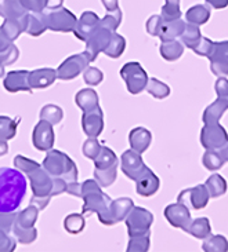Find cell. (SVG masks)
I'll return each mask as SVG.
<instances>
[{"mask_svg": "<svg viewBox=\"0 0 228 252\" xmlns=\"http://www.w3.org/2000/svg\"><path fill=\"white\" fill-rule=\"evenodd\" d=\"M27 193V179L18 168H0V212H13Z\"/></svg>", "mask_w": 228, "mask_h": 252, "instance_id": "cell-1", "label": "cell"}, {"mask_svg": "<svg viewBox=\"0 0 228 252\" xmlns=\"http://www.w3.org/2000/svg\"><path fill=\"white\" fill-rule=\"evenodd\" d=\"M14 165L15 168L22 171L24 174H27L29 181H31V186H32V191H34L35 198H51V190H53V177L48 174L47 171L44 170V167L36 163L31 158L27 157L15 156L14 158Z\"/></svg>", "mask_w": 228, "mask_h": 252, "instance_id": "cell-2", "label": "cell"}, {"mask_svg": "<svg viewBox=\"0 0 228 252\" xmlns=\"http://www.w3.org/2000/svg\"><path fill=\"white\" fill-rule=\"evenodd\" d=\"M82 198L84 201L82 208L83 214L96 212L100 220L107 215L112 203V198L101 190V186L98 185L96 179H87L83 182Z\"/></svg>", "mask_w": 228, "mask_h": 252, "instance_id": "cell-3", "label": "cell"}, {"mask_svg": "<svg viewBox=\"0 0 228 252\" xmlns=\"http://www.w3.org/2000/svg\"><path fill=\"white\" fill-rule=\"evenodd\" d=\"M43 167L53 178H62L68 184L77 182V167L72 158L60 150H48L43 160Z\"/></svg>", "mask_w": 228, "mask_h": 252, "instance_id": "cell-4", "label": "cell"}, {"mask_svg": "<svg viewBox=\"0 0 228 252\" xmlns=\"http://www.w3.org/2000/svg\"><path fill=\"white\" fill-rule=\"evenodd\" d=\"M39 210L35 205H29L24 211L17 214L14 222L13 233L21 244H31L38 237V230L35 229V222L38 219Z\"/></svg>", "mask_w": 228, "mask_h": 252, "instance_id": "cell-5", "label": "cell"}, {"mask_svg": "<svg viewBox=\"0 0 228 252\" xmlns=\"http://www.w3.org/2000/svg\"><path fill=\"white\" fill-rule=\"evenodd\" d=\"M47 28L54 32L68 33L74 32L76 27L77 18L74 13H71L65 7H57V8H46L44 11Z\"/></svg>", "mask_w": 228, "mask_h": 252, "instance_id": "cell-6", "label": "cell"}, {"mask_svg": "<svg viewBox=\"0 0 228 252\" xmlns=\"http://www.w3.org/2000/svg\"><path fill=\"white\" fill-rule=\"evenodd\" d=\"M120 76L126 83L127 91L133 95H137L141 91H144L150 80L144 68L136 61L124 63L120 69Z\"/></svg>", "mask_w": 228, "mask_h": 252, "instance_id": "cell-7", "label": "cell"}, {"mask_svg": "<svg viewBox=\"0 0 228 252\" xmlns=\"http://www.w3.org/2000/svg\"><path fill=\"white\" fill-rule=\"evenodd\" d=\"M124 222H126V226H127L129 237L140 236V234H145V233L151 232L153 215L148 210L134 205L130 214L127 215V218L124 219Z\"/></svg>", "mask_w": 228, "mask_h": 252, "instance_id": "cell-8", "label": "cell"}, {"mask_svg": "<svg viewBox=\"0 0 228 252\" xmlns=\"http://www.w3.org/2000/svg\"><path fill=\"white\" fill-rule=\"evenodd\" d=\"M89 55L86 53H80V54L71 55L69 58H67L65 61L62 62L61 65L57 69V77L60 80H72L77 76L80 75L82 72H84V69L89 66L90 63Z\"/></svg>", "mask_w": 228, "mask_h": 252, "instance_id": "cell-9", "label": "cell"}, {"mask_svg": "<svg viewBox=\"0 0 228 252\" xmlns=\"http://www.w3.org/2000/svg\"><path fill=\"white\" fill-rule=\"evenodd\" d=\"M227 142V131L220 123L205 124L200 131V143L206 150H220Z\"/></svg>", "mask_w": 228, "mask_h": 252, "instance_id": "cell-10", "label": "cell"}, {"mask_svg": "<svg viewBox=\"0 0 228 252\" xmlns=\"http://www.w3.org/2000/svg\"><path fill=\"white\" fill-rule=\"evenodd\" d=\"M210 194L207 191L205 185H196L193 188H188L180 191L177 201L187 205L191 210H202L209 203Z\"/></svg>", "mask_w": 228, "mask_h": 252, "instance_id": "cell-11", "label": "cell"}, {"mask_svg": "<svg viewBox=\"0 0 228 252\" xmlns=\"http://www.w3.org/2000/svg\"><path fill=\"white\" fill-rule=\"evenodd\" d=\"M120 168L123 171L126 177L136 181L148 170V167L145 165L144 160L141 157V153H138L136 150H126L122 157H120Z\"/></svg>", "mask_w": 228, "mask_h": 252, "instance_id": "cell-12", "label": "cell"}, {"mask_svg": "<svg viewBox=\"0 0 228 252\" xmlns=\"http://www.w3.org/2000/svg\"><path fill=\"white\" fill-rule=\"evenodd\" d=\"M133 207H134V203L130 197H120L116 198V200H112L107 215L100 222L105 226L116 225V223L127 218V215L130 214Z\"/></svg>", "mask_w": 228, "mask_h": 252, "instance_id": "cell-13", "label": "cell"}, {"mask_svg": "<svg viewBox=\"0 0 228 252\" xmlns=\"http://www.w3.org/2000/svg\"><path fill=\"white\" fill-rule=\"evenodd\" d=\"M114 33L115 32L104 28L100 24L96 31L90 34V37L86 41V50H84V53L89 55L90 61L93 62L98 57L100 53H103L105 47L108 46V43L111 41V37H112Z\"/></svg>", "mask_w": 228, "mask_h": 252, "instance_id": "cell-14", "label": "cell"}, {"mask_svg": "<svg viewBox=\"0 0 228 252\" xmlns=\"http://www.w3.org/2000/svg\"><path fill=\"white\" fill-rule=\"evenodd\" d=\"M207 58L213 75L219 77L228 76V40L214 41L213 50Z\"/></svg>", "mask_w": 228, "mask_h": 252, "instance_id": "cell-15", "label": "cell"}, {"mask_svg": "<svg viewBox=\"0 0 228 252\" xmlns=\"http://www.w3.org/2000/svg\"><path fill=\"white\" fill-rule=\"evenodd\" d=\"M165 218L167 219V222L173 226L187 232L188 227L192 222L191 218V212L190 208L187 205L181 204V203H174V204H169L165 208Z\"/></svg>", "mask_w": 228, "mask_h": 252, "instance_id": "cell-16", "label": "cell"}, {"mask_svg": "<svg viewBox=\"0 0 228 252\" xmlns=\"http://www.w3.org/2000/svg\"><path fill=\"white\" fill-rule=\"evenodd\" d=\"M32 143L38 150L48 152L54 146V129L53 124L46 120H40L35 126L34 134H32Z\"/></svg>", "mask_w": 228, "mask_h": 252, "instance_id": "cell-17", "label": "cell"}, {"mask_svg": "<svg viewBox=\"0 0 228 252\" xmlns=\"http://www.w3.org/2000/svg\"><path fill=\"white\" fill-rule=\"evenodd\" d=\"M29 11L21 4L20 0H0V17L4 20H11L20 22L27 31Z\"/></svg>", "mask_w": 228, "mask_h": 252, "instance_id": "cell-18", "label": "cell"}, {"mask_svg": "<svg viewBox=\"0 0 228 252\" xmlns=\"http://www.w3.org/2000/svg\"><path fill=\"white\" fill-rule=\"evenodd\" d=\"M82 128L89 138H97L104 129V113L100 106L83 112Z\"/></svg>", "mask_w": 228, "mask_h": 252, "instance_id": "cell-19", "label": "cell"}, {"mask_svg": "<svg viewBox=\"0 0 228 252\" xmlns=\"http://www.w3.org/2000/svg\"><path fill=\"white\" fill-rule=\"evenodd\" d=\"M100 21H101V18L96 13H93V11H84L80 15V18L77 20V22H76L74 34H75L79 40L87 41L90 34L93 33L97 28H98V25H100Z\"/></svg>", "mask_w": 228, "mask_h": 252, "instance_id": "cell-20", "label": "cell"}, {"mask_svg": "<svg viewBox=\"0 0 228 252\" xmlns=\"http://www.w3.org/2000/svg\"><path fill=\"white\" fill-rule=\"evenodd\" d=\"M3 86L8 93H20V91L32 93V89L29 86V70L8 72L4 77Z\"/></svg>", "mask_w": 228, "mask_h": 252, "instance_id": "cell-21", "label": "cell"}, {"mask_svg": "<svg viewBox=\"0 0 228 252\" xmlns=\"http://www.w3.org/2000/svg\"><path fill=\"white\" fill-rule=\"evenodd\" d=\"M159 186H160V181L153 174V171L151 168H148L141 177L136 179V190L143 197L153 196L159 190Z\"/></svg>", "mask_w": 228, "mask_h": 252, "instance_id": "cell-22", "label": "cell"}, {"mask_svg": "<svg viewBox=\"0 0 228 252\" xmlns=\"http://www.w3.org/2000/svg\"><path fill=\"white\" fill-rule=\"evenodd\" d=\"M57 70L51 68H41L29 72V86L31 89H47L55 82Z\"/></svg>", "mask_w": 228, "mask_h": 252, "instance_id": "cell-23", "label": "cell"}, {"mask_svg": "<svg viewBox=\"0 0 228 252\" xmlns=\"http://www.w3.org/2000/svg\"><path fill=\"white\" fill-rule=\"evenodd\" d=\"M152 134L144 127H136L130 131L129 134V143L133 150L138 153H144L145 150L151 146Z\"/></svg>", "mask_w": 228, "mask_h": 252, "instance_id": "cell-24", "label": "cell"}, {"mask_svg": "<svg viewBox=\"0 0 228 252\" xmlns=\"http://www.w3.org/2000/svg\"><path fill=\"white\" fill-rule=\"evenodd\" d=\"M187 24L184 20H174V21H162V25L159 29L158 37L160 41L174 40V39H180V36L183 34L184 29H186Z\"/></svg>", "mask_w": 228, "mask_h": 252, "instance_id": "cell-25", "label": "cell"}, {"mask_svg": "<svg viewBox=\"0 0 228 252\" xmlns=\"http://www.w3.org/2000/svg\"><path fill=\"white\" fill-rule=\"evenodd\" d=\"M184 50H186L184 43L179 39H174V40L162 41L160 47H159V53L163 60L173 62L181 58V55L184 54Z\"/></svg>", "mask_w": 228, "mask_h": 252, "instance_id": "cell-26", "label": "cell"}, {"mask_svg": "<svg viewBox=\"0 0 228 252\" xmlns=\"http://www.w3.org/2000/svg\"><path fill=\"white\" fill-rule=\"evenodd\" d=\"M228 110V102H226L224 99L217 98L213 103H210L206 109L203 110L202 115V120L205 124H214L219 123L223 115Z\"/></svg>", "mask_w": 228, "mask_h": 252, "instance_id": "cell-27", "label": "cell"}, {"mask_svg": "<svg viewBox=\"0 0 228 252\" xmlns=\"http://www.w3.org/2000/svg\"><path fill=\"white\" fill-rule=\"evenodd\" d=\"M75 102L83 112H87L98 106V95L94 90L83 89L76 94Z\"/></svg>", "mask_w": 228, "mask_h": 252, "instance_id": "cell-28", "label": "cell"}, {"mask_svg": "<svg viewBox=\"0 0 228 252\" xmlns=\"http://www.w3.org/2000/svg\"><path fill=\"white\" fill-rule=\"evenodd\" d=\"M205 186H206L207 191H209V194H210V197L212 198H217L221 197V196H224L228 189L227 181L221 177L220 174H213V175H210V177L206 179Z\"/></svg>", "mask_w": 228, "mask_h": 252, "instance_id": "cell-29", "label": "cell"}, {"mask_svg": "<svg viewBox=\"0 0 228 252\" xmlns=\"http://www.w3.org/2000/svg\"><path fill=\"white\" fill-rule=\"evenodd\" d=\"M47 22H46V17L44 13H31L29 14V21H28L27 32L28 34L38 37L41 33H44L47 31Z\"/></svg>", "mask_w": 228, "mask_h": 252, "instance_id": "cell-30", "label": "cell"}, {"mask_svg": "<svg viewBox=\"0 0 228 252\" xmlns=\"http://www.w3.org/2000/svg\"><path fill=\"white\" fill-rule=\"evenodd\" d=\"M187 233H190L192 237L199 240L207 239L212 234V226L210 220L207 218H196L191 222Z\"/></svg>", "mask_w": 228, "mask_h": 252, "instance_id": "cell-31", "label": "cell"}, {"mask_svg": "<svg viewBox=\"0 0 228 252\" xmlns=\"http://www.w3.org/2000/svg\"><path fill=\"white\" fill-rule=\"evenodd\" d=\"M210 18V10L203 4H196V6L191 7L186 13V20L190 24H195V25H203L206 24Z\"/></svg>", "mask_w": 228, "mask_h": 252, "instance_id": "cell-32", "label": "cell"}, {"mask_svg": "<svg viewBox=\"0 0 228 252\" xmlns=\"http://www.w3.org/2000/svg\"><path fill=\"white\" fill-rule=\"evenodd\" d=\"M124 48H126V40H124V37L122 34H117L116 32L112 34V37H111V41L108 43V46L105 47L103 53L107 57H110V58H114V60H116L119 58L120 55L124 53Z\"/></svg>", "mask_w": 228, "mask_h": 252, "instance_id": "cell-33", "label": "cell"}, {"mask_svg": "<svg viewBox=\"0 0 228 252\" xmlns=\"http://www.w3.org/2000/svg\"><path fill=\"white\" fill-rule=\"evenodd\" d=\"M202 250L205 252H227L228 251V240L221 234L209 236L205 239L202 244Z\"/></svg>", "mask_w": 228, "mask_h": 252, "instance_id": "cell-34", "label": "cell"}, {"mask_svg": "<svg viewBox=\"0 0 228 252\" xmlns=\"http://www.w3.org/2000/svg\"><path fill=\"white\" fill-rule=\"evenodd\" d=\"M200 39H202V34H200L199 27L195 25V24H190V22L187 24L184 32L180 36V40L184 43V46L191 48V50L199 43Z\"/></svg>", "mask_w": 228, "mask_h": 252, "instance_id": "cell-35", "label": "cell"}, {"mask_svg": "<svg viewBox=\"0 0 228 252\" xmlns=\"http://www.w3.org/2000/svg\"><path fill=\"white\" fill-rule=\"evenodd\" d=\"M117 177V164L112 165L110 168H96L94 170V178L101 188H108L116 181Z\"/></svg>", "mask_w": 228, "mask_h": 252, "instance_id": "cell-36", "label": "cell"}, {"mask_svg": "<svg viewBox=\"0 0 228 252\" xmlns=\"http://www.w3.org/2000/svg\"><path fill=\"white\" fill-rule=\"evenodd\" d=\"M117 164V157L115 152L108 148V146H103L98 156L94 158V167L96 168H110L112 165Z\"/></svg>", "mask_w": 228, "mask_h": 252, "instance_id": "cell-37", "label": "cell"}, {"mask_svg": "<svg viewBox=\"0 0 228 252\" xmlns=\"http://www.w3.org/2000/svg\"><path fill=\"white\" fill-rule=\"evenodd\" d=\"M147 91L156 99H165L170 95V87L166 83L160 82L156 77H151L147 84Z\"/></svg>", "mask_w": 228, "mask_h": 252, "instance_id": "cell-38", "label": "cell"}, {"mask_svg": "<svg viewBox=\"0 0 228 252\" xmlns=\"http://www.w3.org/2000/svg\"><path fill=\"white\" fill-rule=\"evenodd\" d=\"M151 246V232L133 236L129 239L127 244V252H147Z\"/></svg>", "mask_w": 228, "mask_h": 252, "instance_id": "cell-39", "label": "cell"}, {"mask_svg": "<svg viewBox=\"0 0 228 252\" xmlns=\"http://www.w3.org/2000/svg\"><path fill=\"white\" fill-rule=\"evenodd\" d=\"M224 158L221 157L219 150H206L202 156V164L209 171H219L224 165Z\"/></svg>", "mask_w": 228, "mask_h": 252, "instance_id": "cell-40", "label": "cell"}, {"mask_svg": "<svg viewBox=\"0 0 228 252\" xmlns=\"http://www.w3.org/2000/svg\"><path fill=\"white\" fill-rule=\"evenodd\" d=\"M18 119H11L7 116H0V139H13L17 134Z\"/></svg>", "mask_w": 228, "mask_h": 252, "instance_id": "cell-41", "label": "cell"}, {"mask_svg": "<svg viewBox=\"0 0 228 252\" xmlns=\"http://www.w3.org/2000/svg\"><path fill=\"white\" fill-rule=\"evenodd\" d=\"M64 117V112L60 106L48 103L46 106H43L40 110V120H46L48 123H51L53 126L58 124Z\"/></svg>", "mask_w": 228, "mask_h": 252, "instance_id": "cell-42", "label": "cell"}, {"mask_svg": "<svg viewBox=\"0 0 228 252\" xmlns=\"http://www.w3.org/2000/svg\"><path fill=\"white\" fill-rule=\"evenodd\" d=\"M160 17L163 21H174L181 18L180 0H165V4L162 6Z\"/></svg>", "mask_w": 228, "mask_h": 252, "instance_id": "cell-43", "label": "cell"}, {"mask_svg": "<svg viewBox=\"0 0 228 252\" xmlns=\"http://www.w3.org/2000/svg\"><path fill=\"white\" fill-rule=\"evenodd\" d=\"M84 226H86V222H84V217L82 214H71L64 220V227L71 234L80 233L84 229Z\"/></svg>", "mask_w": 228, "mask_h": 252, "instance_id": "cell-44", "label": "cell"}, {"mask_svg": "<svg viewBox=\"0 0 228 252\" xmlns=\"http://www.w3.org/2000/svg\"><path fill=\"white\" fill-rule=\"evenodd\" d=\"M120 22H122V11H120V8H116L114 11H107V15L100 21V24L104 28L110 29L112 32H116Z\"/></svg>", "mask_w": 228, "mask_h": 252, "instance_id": "cell-45", "label": "cell"}, {"mask_svg": "<svg viewBox=\"0 0 228 252\" xmlns=\"http://www.w3.org/2000/svg\"><path fill=\"white\" fill-rule=\"evenodd\" d=\"M3 31L6 32V34L11 39V41H14L15 39H18L20 37V34L22 32H25V28L21 25L20 22H15V21H11V20H4L3 22Z\"/></svg>", "mask_w": 228, "mask_h": 252, "instance_id": "cell-46", "label": "cell"}, {"mask_svg": "<svg viewBox=\"0 0 228 252\" xmlns=\"http://www.w3.org/2000/svg\"><path fill=\"white\" fill-rule=\"evenodd\" d=\"M83 79H84V83L89 86H98L103 82L104 75L103 72L96 66H87L83 72Z\"/></svg>", "mask_w": 228, "mask_h": 252, "instance_id": "cell-47", "label": "cell"}, {"mask_svg": "<svg viewBox=\"0 0 228 252\" xmlns=\"http://www.w3.org/2000/svg\"><path fill=\"white\" fill-rule=\"evenodd\" d=\"M101 145L98 142V139L97 138H89L87 141H84L83 143V148L82 152L84 156L90 158V160H94L97 156H98V153H100V150H101Z\"/></svg>", "mask_w": 228, "mask_h": 252, "instance_id": "cell-48", "label": "cell"}, {"mask_svg": "<svg viewBox=\"0 0 228 252\" xmlns=\"http://www.w3.org/2000/svg\"><path fill=\"white\" fill-rule=\"evenodd\" d=\"M214 41L210 40L209 37H202L200 41L192 48V51L196 55H200V57H209L212 50H213Z\"/></svg>", "mask_w": 228, "mask_h": 252, "instance_id": "cell-49", "label": "cell"}, {"mask_svg": "<svg viewBox=\"0 0 228 252\" xmlns=\"http://www.w3.org/2000/svg\"><path fill=\"white\" fill-rule=\"evenodd\" d=\"M20 1L29 13H43L47 8L48 3V0H20Z\"/></svg>", "mask_w": 228, "mask_h": 252, "instance_id": "cell-50", "label": "cell"}, {"mask_svg": "<svg viewBox=\"0 0 228 252\" xmlns=\"http://www.w3.org/2000/svg\"><path fill=\"white\" fill-rule=\"evenodd\" d=\"M17 218L15 212H0V229L4 232L10 233L13 229L14 222Z\"/></svg>", "mask_w": 228, "mask_h": 252, "instance_id": "cell-51", "label": "cell"}, {"mask_svg": "<svg viewBox=\"0 0 228 252\" xmlns=\"http://www.w3.org/2000/svg\"><path fill=\"white\" fill-rule=\"evenodd\" d=\"M15 240L8 236V233L0 229V252H11L15 250Z\"/></svg>", "mask_w": 228, "mask_h": 252, "instance_id": "cell-52", "label": "cell"}, {"mask_svg": "<svg viewBox=\"0 0 228 252\" xmlns=\"http://www.w3.org/2000/svg\"><path fill=\"white\" fill-rule=\"evenodd\" d=\"M162 17L160 15H151L148 21H147V33L151 34V36H158L159 29H160V25H162Z\"/></svg>", "mask_w": 228, "mask_h": 252, "instance_id": "cell-53", "label": "cell"}, {"mask_svg": "<svg viewBox=\"0 0 228 252\" xmlns=\"http://www.w3.org/2000/svg\"><path fill=\"white\" fill-rule=\"evenodd\" d=\"M214 90H216L217 98H221L226 102H228V79L219 77L216 84H214Z\"/></svg>", "mask_w": 228, "mask_h": 252, "instance_id": "cell-54", "label": "cell"}, {"mask_svg": "<svg viewBox=\"0 0 228 252\" xmlns=\"http://www.w3.org/2000/svg\"><path fill=\"white\" fill-rule=\"evenodd\" d=\"M68 188V182L62 178H53V190H51V197L58 196L61 193H65Z\"/></svg>", "mask_w": 228, "mask_h": 252, "instance_id": "cell-55", "label": "cell"}, {"mask_svg": "<svg viewBox=\"0 0 228 252\" xmlns=\"http://www.w3.org/2000/svg\"><path fill=\"white\" fill-rule=\"evenodd\" d=\"M13 44L11 39L6 34V32L3 31V28L0 27V51H4L7 48Z\"/></svg>", "mask_w": 228, "mask_h": 252, "instance_id": "cell-56", "label": "cell"}, {"mask_svg": "<svg viewBox=\"0 0 228 252\" xmlns=\"http://www.w3.org/2000/svg\"><path fill=\"white\" fill-rule=\"evenodd\" d=\"M67 193L72 194V196H76V197L82 198V184H77V182H72V184H68V188H67Z\"/></svg>", "mask_w": 228, "mask_h": 252, "instance_id": "cell-57", "label": "cell"}, {"mask_svg": "<svg viewBox=\"0 0 228 252\" xmlns=\"http://www.w3.org/2000/svg\"><path fill=\"white\" fill-rule=\"evenodd\" d=\"M206 3L213 8H217V10L226 8L228 6V0H206Z\"/></svg>", "mask_w": 228, "mask_h": 252, "instance_id": "cell-58", "label": "cell"}, {"mask_svg": "<svg viewBox=\"0 0 228 252\" xmlns=\"http://www.w3.org/2000/svg\"><path fill=\"white\" fill-rule=\"evenodd\" d=\"M107 11H114L119 8V0H101Z\"/></svg>", "mask_w": 228, "mask_h": 252, "instance_id": "cell-59", "label": "cell"}, {"mask_svg": "<svg viewBox=\"0 0 228 252\" xmlns=\"http://www.w3.org/2000/svg\"><path fill=\"white\" fill-rule=\"evenodd\" d=\"M7 152H8V145H7V141H4V139H0V157L4 156Z\"/></svg>", "mask_w": 228, "mask_h": 252, "instance_id": "cell-60", "label": "cell"}, {"mask_svg": "<svg viewBox=\"0 0 228 252\" xmlns=\"http://www.w3.org/2000/svg\"><path fill=\"white\" fill-rule=\"evenodd\" d=\"M64 0H48L47 8H57V7H61Z\"/></svg>", "mask_w": 228, "mask_h": 252, "instance_id": "cell-61", "label": "cell"}, {"mask_svg": "<svg viewBox=\"0 0 228 252\" xmlns=\"http://www.w3.org/2000/svg\"><path fill=\"white\" fill-rule=\"evenodd\" d=\"M219 152H220L221 157L224 158V161H228V142L226 143V146H223Z\"/></svg>", "mask_w": 228, "mask_h": 252, "instance_id": "cell-62", "label": "cell"}, {"mask_svg": "<svg viewBox=\"0 0 228 252\" xmlns=\"http://www.w3.org/2000/svg\"><path fill=\"white\" fill-rule=\"evenodd\" d=\"M4 68H6V63L3 62V60L0 58V77L4 76Z\"/></svg>", "mask_w": 228, "mask_h": 252, "instance_id": "cell-63", "label": "cell"}]
</instances>
